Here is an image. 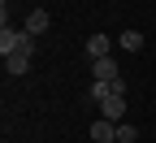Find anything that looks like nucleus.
<instances>
[{
    "label": "nucleus",
    "instance_id": "f257e3e1",
    "mask_svg": "<svg viewBox=\"0 0 156 143\" xmlns=\"http://www.w3.org/2000/svg\"><path fill=\"white\" fill-rule=\"evenodd\" d=\"M13 52H35V35L26 30H0V56H13Z\"/></svg>",
    "mask_w": 156,
    "mask_h": 143
},
{
    "label": "nucleus",
    "instance_id": "0eeeda50",
    "mask_svg": "<svg viewBox=\"0 0 156 143\" xmlns=\"http://www.w3.org/2000/svg\"><path fill=\"white\" fill-rule=\"evenodd\" d=\"M30 56H35V52H13V56H5V74H13V78L26 74V70H30Z\"/></svg>",
    "mask_w": 156,
    "mask_h": 143
},
{
    "label": "nucleus",
    "instance_id": "7ed1b4c3",
    "mask_svg": "<svg viewBox=\"0 0 156 143\" xmlns=\"http://www.w3.org/2000/svg\"><path fill=\"white\" fill-rule=\"evenodd\" d=\"M48 26H52L48 9H30V13H26V26H22V30H26V35H44Z\"/></svg>",
    "mask_w": 156,
    "mask_h": 143
},
{
    "label": "nucleus",
    "instance_id": "423d86ee",
    "mask_svg": "<svg viewBox=\"0 0 156 143\" xmlns=\"http://www.w3.org/2000/svg\"><path fill=\"white\" fill-rule=\"evenodd\" d=\"M87 56L95 61V56H113V39L108 35H91L87 39Z\"/></svg>",
    "mask_w": 156,
    "mask_h": 143
},
{
    "label": "nucleus",
    "instance_id": "6e6552de",
    "mask_svg": "<svg viewBox=\"0 0 156 143\" xmlns=\"http://www.w3.org/2000/svg\"><path fill=\"white\" fill-rule=\"evenodd\" d=\"M117 44H122V52H143V30H122V35H117Z\"/></svg>",
    "mask_w": 156,
    "mask_h": 143
},
{
    "label": "nucleus",
    "instance_id": "1a4fd4ad",
    "mask_svg": "<svg viewBox=\"0 0 156 143\" xmlns=\"http://www.w3.org/2000/svg\"><path fill=\"white\" fill-rule=\"evenodd\" d=\"M108 95H113V87H108V83H100V78H95V83H91V104H104Z\"/></svg>",
    "mask_w": 156,
    "mask_h": 143
},
{
    "label": "nucleus",
    "instance_id": "20e7f679",
    "mask_svg": "<svg viewBox=\"0 0 156 143\" xmlns=\"http://www.w3.org/2000/svg\"><path fill=\"white\" fill-rule=\"evenodd\" d=\"M91 74H95V78H100V83H113V78H117V74H122V70H117V65H113V56H95V61H91Z\"/></svg>",
    "mask_w": 156,
    "mask_h": 143
},
{
    "label": "nucleus",
    "instance_id": "9b49d317",
    "mask_svg": "<svg viewBox=\"0 0 156 143\" xmlns=\"http://www.w3.org/2000/svg\"><path fill=\"white\" fill-rule=\"evenodd\" d=\"M108 87H113V95H126V91H130V87H126V78H122V74H117V78H113V83H108Z\"/></svg>",
    "mask_w": 156,
    "mask_h": 143
},
{
    "label": "nucleus",
    "instance_id": "f03ea898",
    "mask_svg": "<svg viewBox=\"0 0 156 143\" xmlns=\"http://www.w3.org/2000/svg\"><path fill=\"white\" fill-rule=\"evenodd\" d=\"M100 117L104 121H126V95H108L100 104Z\"/></svg>",
    "mask_w": 156,
    "mask_h": 143
},
{
    "label": "nucleus",
    "instance_id": "39448f33",
    "mask_svg": "<svg viewBox=\"0 0 156 143\" xmlns=\"http://www.w3.org/2000/svg\"><path fill=\"white\" fill-rule=\"evenodd\" d=\"M91 139L95 143H117V121H91Z\"/></svg>",
    "mask_w": 156,
    "mask_h": 143
},
{
    "label": "nucleus",
    "instance_id": "9d476101",
    "mask_svg": "<svg viewBox=\"0 0 156 143\" xmlns=\"http://www.w3.org/2000/svg\"><path fill=\"white\" fill-rule=\"evenodd\" d=\"M134 139H139V130L130 121H117V143H134Z\"/></svg>",
    "mask_w": 156,
    "mask_h": 143
}]
</instances>
